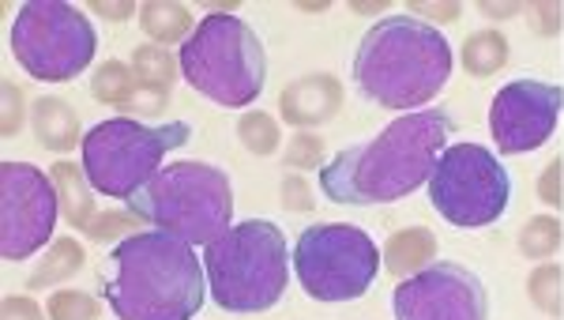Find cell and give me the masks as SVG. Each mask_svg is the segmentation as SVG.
<instances>
[{
    "instance_id": "1",
    "label": "cell",
    "mask_w": 564,
    "mask_h": 320,
    "mask_svg": "<svg viewBox=\"0 0 564 320\" xmlns=\"http://www.w3.org/2000/svg\"><path fill=\"white\" fill-rule=\"evenodd\" d=\"M456 132L444 109H417L391 121L384 132H377L366 143L339 151L321 170V189L335 204H395L411 196L417 185H430V173L436 167L448 140Z\"/></svg>"
},
{
    "instance_id": "2",
    "label": "cell",
    "mask_w": 564,
    "mask_h": 320,
    "mask_svg": "<svg viewBox=\"0 0 564 320\" xmlns=\"http://www.w3.org/2000/svg\"><path fill=\"white\" fill-rule=\"evenodd\" d=\"M193 245L166 231H143L113 245L102 295L117 320H193L212 290Z\"/></svg>"
},
{
    "instance_id": "3",
    "label": "cell",
    "mask_w": 564,
    "mask_h": 320,
    "mask_svg": "<svg viewBox=\"0 0 564 320\" xmlns=\"http://www.w3.org/2000/svg\"><path fill=\"white\" fill-rule=\"evenodd\" d=\"M452 79V45L444 31L414 15L372 23L354 53V84L369 103L411 109L433 103Z\"/></svg>"
},
{
    "instance_id": "4",
    "label": "cell",
    "mask_w": 564,
    "mask_h": 320,
    "mask_svg": "<svg viewBox=\"0 0 564 320\" xmlns=\"http://www.w3.org/2000/svg\"><path fill=\"white\" fill-rule=\"evenodd\" d=\"M207 290L226 313H263L290 282V245L271 218L234 223L204 249Z\"/></svg>"
},
{
    "instance_id": "5",
    "label": "cell",
    "mask_w": 564,
    "mask_h": 320,
    "mask_svg": "<svg viewBox=\"0 0 564 320\" xmlns=\"http://www.w3.org/2000/svg\"><path fill=\"white\" fill-rule=\"evenodd\" d=\"M181 76L196 95L226 109L257 103L268 84V53L260 34L234 12H212L181 45Z\"/></svg>"
},
{
    "instance_id": "6",
    "label": "cell",
    "mask_w": 564,
    "mask_h": 320,
    "mask_svg": "<svg viewBox=\"0 0 564 320\" xmlns=\"http://www.w3.org/2000/svg\"><path fill=\"white\" fill-rule=\"evenodd\" d=\"M129 212L188 245H212L230 231L234 189L226 170L207 162H174L135 192Z\"/></svg>"
},
{
    "instance_id": "7",
    "label": "cell",
    "mask_w": 564,
    "mask_h": 320,
    "mask_svg": "<svg viewBox=\"0 0 564 320\" xmlns=\"http://www.w3.org/2000/svg\"><path fill=\"white\" fill-rule=\"evenodd\" d=\"M188 140L193 125L185 121L143 125L135 117H109L84 136V173L95 192L129 204L135 192L154 181L162 159L185 148Z\"/></svg>"
},
{
    "instance_id": "8",
    "label": "cell",
    "mask_w": 564,
    "mask_h": 320,
    "mask_svg": "<svg viewBox=\"0 0 564 320\" xmlns=\"http://www.w3.org/2000/svg\"><path fill=\"white\" fill-rule=\"evenodd\" d=\"M98 34L68 0H26L12 23V53L42 84H68L95 61Z\"/></svg>"
},
{
    "instance_id": "9",
    "label": "cell",
    "mask_w": 564,
    "mask_h": 320,
    "mask_svg": "<svg viewBox=\"0 0 564 320\" xmlns=\"http://www.w3.org/2000/svg\"><path fill=\"white\" fill-rule=\"evenodd\" d=\"M433 212L459 231L497 223L512 204V178L505 162L481 143H448L430 173Z\"/></svg>"
},
{
    "instance_id": "10",
    "label": "cell",
    "mask_w": 564,
    "mask_h": 320,
    "mask_svg": "<svg viewBox=\"0 0 564 320\" xmlns=\"http://www.w3.org/2000/svg\"><path fill=\"white\" fill-rule=\"evenodd\" d=\"M377 242L354 223H316L294 245V271L313 301H354L380 271Z\"/></svg>"
},
{
    "instance_id": "11",
    "label": "cell",
    "mask_w": 564,
    "mask_h": 320,
    "mask_svg": "<svg viewBox=\"0 0 564 320\" xmlns=\"http://www.w3.org/2000/svg\"><path fill=\"white\" fill-rule=\"evenodd\" d=\"M57 215L61 196L50 173L34 162L0 167V253L4 260H31L42 245H50Z\"/></svg>"
},
{
    "instance_id": "12",
    "label": "cell",
    "mask_w": 564,
    "mask_h": 320,
    "mask_svg": "<svg viewBox=\"0 0 564 320\" xmlns=\"http://www.w3.org/2000/svg\"><path fill=\"white\" fill-rule=\"evenodd\" d=\"M395 320H489L486 282L452 260L414 271L391 295Z\"/></svg>"
},
{
    "instance_id": "13",
    "label": "cell",
    "mask_w": 564,
    "mask_h": 320,
    "mask_svg": "<svg viewBox=\"0 0 564 320\" xmlns=\"http://www.w3.org/2000/svg\"><path fill=\"white\" fill-rule=\"evenodd\" d=\"M564 90L542 79H512L494 95L489 106V132L505 154L539 151L557 128Z\"/></svg>"
},
{
    "instance_id": "14",
    "label": "cell",
    "mask_w": 564,
    "mask_h": 320,
    "mask_svg": "<svg viewBox=\"0 0 564 320\" xmlns=\"http://www.w3.org/2000/svg\"><path fill=\"white\" fill-rule=\"evenodd\" d=\"M339 106H343V87L332 76H305L294 87L282 90V117L297 128L332 121Z\"/></svg>"
},
{
    "instance_id": "15",
    "label": "cell",
    "mask_w": 564,
    "mask_h": 320,
    "mask_svg": "<svg viewBox=\"0 0 564 320\" xmlns=\"http://www.w3.org/2000/svg\"><path fill=\"white\" fill-rule=\"evenodd\" d=\"M31 125H34V136L45 151H57L65 154L72 151L79 140V121H76V109H72L65 98H39L34 103V114H31Z\"/></svg>"
},
{
    "instance_id": "16",
    "label": "cell",
    "mask_w": 564,
    "mask_h": 320,
    "mask_svg": "<svg viewBox=\"0 0 564 320\" xmlns=\"http://www.w3.org/2000/svg\"><path fill=\"white\" fill-rule=\"evenodd\" d=\"M53 185H57V196H61V215L68 218V226L76 231H87L95 223V196H90V181L84 167L76 162H57L53 167Z\"/></svg>"
},
{
    "instance_id": "17",
    "label": "cell",
    "mask_w": 564,
    "mask_h": 320,
    "mask_svg": "<svg viewBox=\"0 0 564 320\" xmlns=\"http://www.w3.org/2000/svg\"><path fill=\"white\" fill-rule=\"evenodd\" d=\"M430 260H436V237L425 226H411V231H399L384 245V268L391 276L406 279L414 271L430 268Z\"/></svg>"
},
{
    "instance_id": "18",
    "label": "cell",
    "mask_w": 564,
    "mask_h": 320,
    "mask_svg": "<svg viewBox=\"0 0 564 320\" xmlns=\"http://www.w3.org/2000/svg\"><path fill=\"white\" fill-rule=\"evenodd\" d=\"M140 23L154 39V45H174V42L185 45L196 31L193 12L185 4H174V0H151V4H143Z\"/></svg>"
},
{
    "instance_id": "19",
    "label": "cell",
    "mask_w": 564,
    "mask_h": 320,
    "mask_svg": "<svg viewBox=\"0 0 564 320\" xmlns=\"http://www.w3.org/2000/svg\"><path fill=\"white\" fill-rule=\"evenodd\" d=\"M84 245L76 242V237H57L53 242V249L45 253V260L34 268L31 276V290H45V287H57V282H65L76 276L79 268H84Z\"/></svg>"
},
{
    "instance_id": "20",
    "label": "cell",
    "mask_w": 564,
    "mask_h": 320,
    "mask_svg": "<svg viewBox=\"0 0 564 320\" xmlns=\"http://www.w3.org/2000/svg\"><path fill=\"white\" fill-rule=\"evenodd\" d=\"M508 61V42L497 31H478L463 42V68L470 76H494L497 68H505Z\"/></svg>"
},
{
    "instance_id": "21",
    "label": "cell",
    "mask_w": 564,
    "mask_h": 320,
    "mask_svg": "<svg viewBox=\"0 0 564 320\" xmlns=\"http://www.w3.org/2000/svg\"><path fill=\"white\" fill-rule=\"evenodd\" d=\"M135 87H140V79H135L132 64H121V61H106L98 64L95 79H90V95L98 98V103L106 106H121L135 95Z\"/></svg>"
},
{
    "instance_id": "22",
    "label": "cell",
    "mask_w": 564,
    "mask_h": 320,
    "mask_svg": "<svg viewBox=\"0 0 564 320\" xmlns=\"http://www.w3.org/2000/svg\"><path fill=\"white\" fill-rule=\"evenodd\" d=\"M132 72L140 87L166 90L174 84V57L162 45H140V50H132Z\"/></svg>"
},
{
    "instance_id": "23",
    "label": "cell",
    "mask_w": 564,
    "mask_h": 320,
    "mask_svg": "<svg viewBox=\"0 0 564 320\" xmlns=\"http://www.w3.org/2000/svg\"><path fill=\"white\" fill-rule=\"evenodd\" d=\"M557 245H561V223L553 215L531 218L520 234V249H523V256H531V260H545V256H553L557 253Z\"/></svg>"
},
{
    "instance_id": "24",
    "label": "cell",
    "mask_w": 564,
    "mask_h": 320,
    "mask_svg": "<svg viewBox=\"0 0 564 320\" xmlns=\"http://www.w3.org/2000/svg\"><path fill=\"white\" fill-rule=\"evenodd\" d=\"M238 136L252 154L279 151V125H275V117H268V114H245L238 121Z\"/></svg>"
},
{
    "instance_id": "25",
    "label": "cell",
    "mask_w": 564,
    "mask_h": 320,
    "mask_svg": "<svg viewBox=\"0 0 564 320\" xmlns=\"http://www.w3.org/2000/svg\"><path fill=\"white\" fill-rule=\"evenodd\" d=\"M527 287H531V301L545 317H561V268L557 264H542Z\"/></svg>"
},
{
    "instance_id": "26",
    "label": "cell",
    "mask_w": 564,
    "mask_h": 320,
    "mask_svg": "<svg viewBox=\"0 0 564 320\" xmlns=\"http://www.w3.org/2000/svg\"><path fill=\"white\" fill-rule=\"evenodd\" d=\"M45 313L50 320H98V301L87 290H57Z\"/></svg>"
},
{
    "instance_id": "27",
    "label": "cell",
    "mask_w": 564,
    "mask_h": 320,
    "mask_svg": "<svg viewBox=\"0 0 564 320\" xmlns=\"http://www.w3.org/2000/svg\"><path fill=\"white\" fill-rule=\"evenodd\" d=\"M321 159H324V151H321V140H316V136H297L286 151L290 170H316L321 167Z\"/></svg>"
},
{
    "instance_id": "28",
    "label": "cell",
    "mask_w": 564,
    "mask_h": 320,
    "mask_svg": "<svg viewBox=\"0 0 564 320\" xmlns=\"http://www.w3.org/2000/svg\"><path fill=\"white\" fill-rule=\"evenodd\" d=\"M124 231H135V215L109 212V215H95V223L87 226V234L95 237V242H113V237H121Z\"/></svg>"
},
{
    "instance_id": "29",
    "label": "cell",
    "mask_w": 564,
    "mask_h": 320,
    "mask_svg": "<svg viewBox=\"0 0 564 320\" xmlns=\"http://www.w3.org/2000/svg\"><path fill=\"white\" fill-rule=\"evenodd\" d=\"M23 90L12 84V79H4V136H15L23 128Z\"/></svg>"
},
{
    "instance_id": "30",
    "label": "cell",
    "mask_w": 564,
    "mask_h": 320,
    "mask_svg": "<svg viewBox=\"0 0 564 320\" xmlns=\"http://www.w3.org/2000/svg\"><path fill=\"white\" fill-rule=\"evenodd\" d=\"M564 167V162L561 159H553L550 162V167H545V173H542V181H539V192H542V200H545V204H550V207H561L564 204V196H561V170Z\"/></svg>"
},
{
    "instance_id": "31",
    "label": "cell",
    "mask_w": 564,
    "mask_h": 320,
    "mask_svg": "<svg viewBox=\"0 0 564 320\" xmlns=\"http://www.w3.org/2000/svg\"><path fill=\"white\" fill-rule=\"evenodd\" d=\"M531 26L539 34L561 31V4H531Z\"/></svg>"
},
{
    "instance_id": "32",
    "label": "cell",
    "mask_w": 564,
    "mask_h": 320,
    "mask_svg": "<svg viewBox=\"0 0 564 320\" xmlns=\"http://www.w3.org/2000/svg\"><path fill=\"white\" fill-rule=\"evenodd\" d=\"M0 320H42V309L34 298H4Z\"/></svg>"
},
{
    "instance_id": "33",
    "label": "cell",
    "mask_w": 564,
    "mask_h": 320,
    "mask_svg": "<svg viewBox=\"0 0 564 320\" xmlns=\"http://www.w3.org/2000/svg\"><path fill=\"white\" fill-rule=\"evenodd\" d=\"M124 109H143V114H159L166 109V90H154V87H135V95L124 103Z\"/></svg>"
},
{
    "instance_id": "34",
    "label": "cell",
    "mask_w": 564,
    "mask_h": 320,
    "mask_svg": "<svg viewBox=\"0 0 564 320\" xmlns=\"http://www.w3.org/2000/svg\"><path fill=\"white\" fill-rule=\"evenodd\" d=\"M282 204L290 207V212H308L313 207V200H308V189L302 178H290L286 185H282Z\"/></svg>"
},
{
    "instance_id": "35",
    "label": "cell",
    "mask_w": 564,
    "mask_h": 320,
    "mask_svg": "<svg viewBox=\"0 0 564 320\" xmlns=\"http://www.w3.org/2000/svg\"><path fill=\"white\" fill-rule=\"evenodd\" d=\"M90 12L106 15V20H129V15L135 12V8L129 4V0H117V4H109V0H90Z\"/></svg>"
},
{
    "instance_id": "36",
    "label": "cell",
    "mask_w": 564,
    "mask_h": 320,
    "mask_svg": "<svg viewBox=\"0 0 564 320\" xmlns=\"http://www.w3.org/2000/svg\"><path fill=\"white\" fill-rule=\"evenodd\" d=\"M414 15H436V20L452 23L459 20V4H414Z\"/></svg>"
},
{
    "instance_id": "37",
    "label": "cell",
    "mask_w": 564,
    "mask_h": 320,
    "mask_svg": "<svg viewBox=\"0 0 564 320\" xmlns=\"http://www.w3.org/2000/svg\"><path fill=\"white\" fill-rule=\"evenodd\" d=\"M481 8H486L489 15H516V12H520L516 4H481Z\"/></svg>"
}]
</instances>
